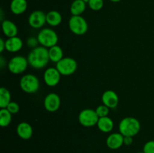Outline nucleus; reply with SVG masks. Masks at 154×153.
Segmentation results:
<instances>
[{
	"instance_id": "1",
	"label": "nucleus",
	"mask_w": 154,
	"mask_h": 153,
	"mask_svg": "<svg viewBox=\"0 0 154 153\" xmlns=\"http://www.w3.org/2000/svg\"><path fill=\"white\" fill-rule=\"evenodd\" d=\"M29 64L35 69H42L46 67L51 61L48 49L42 46L32 49L27 56Z\"/></svg>"
},
{
	"instance_id": "13",
	"label": "nucleus",
	"mask_w": 154,
	"mask_h": 153,
	"mask_svg": "<svg viewBox=\"0 0 154 153\" xmlns=\"http://www.w3.org/2000/svg\"><path fill=\"white\" fill-rule=\"evenodd\" d=\"M124 136L119 133L111 134L106 139V145L111 149H118L123 145Z\"/></svg>"
},
{
	"instance_id": "15",
	"label": "nucleus",
	"mask_w": 154,
	"mask_h": 153,
	"mask_svg": "<svg viewBox=\"0 0 154 153\" xmlns=\"http://www.w3.org/2000/svg\"><path fill=\"white\" fill-rule=\"evenodd\" d=\"M16 130L18 136L23 140H29L32 136V127L29 123L26 122L19 123L17 126Z\"/></svg>"
},
{
	"instance_id": "24",
	"label": "nucleus",
	"mask_w": 154,
	"mask_h": 153,
	"mask_svg": "<svg viewBox=\"0 0 154 153\" xmlns=\"http://www.w3.org/2000/svg\"><path fill=\"white\" fill-rule=\"evenodd\" d=\"M87 5L91 10L98 11L103 8L104 1L103 0H89L87 2Z\"/></svg>"
},
{
	"instance_id": "33",
	"label": "nucleus",
	"mask_w": 154,
	"mask_h": 153,
	"mask_svg": "<svg viewBox=\"0 0 154 153\" xmlns=\"http://www.w3.org/2000/svg\"><path fill=\"white\" fill-rule=\"evenodd\" d=\"M138 153H144V152L142 151V152H138Z\"/></svg>"
},
{
	"instance_id": "22",
	"label": "nucleus",
	"mask_w": 154,
	"mask_h": 153,
	"mask_svg": "<svg viewBox=\"0 0 154 153\" xmlns=\"http://www.w3.org/2000/svg\"><path fill=\"white\" fill-rule=\"evenodd\" d=\"M11 101V92L8 88L2 87L0 88V108H6Z\"/></svg>"
},
{
	"instance_id": "10",
	"label": "nucleus",
	"mask_w": 154,
	"mask_h": 153,
	"mask_svg": "<svg viewBox=\"0 0 154 153\" xmlns=\"http://www.w3.org/2000/svg\"><path fill=\"white\" fill-rule=\"evenodd\" d=\"M61 74L59 72L57 68L50 67L44 72V82L50 87H54L59 84L61 80Z\"/></svg>"
},
{
	"instance_id": "26",
	"label": "nucleus",
	"mask_w": 154,
	"mask_h": 153,
	"mask_svg": "<svg viewBox=\"0 0 154 153\" xmlns=\"http://www.w3.org/2000/svg\"><path fill=\"white\" fill-rule=\"evenodd\" d=\"M6 109L12 114H17L20 111V105L18 104L17 102L15 101H11L9 103V104L8 105V106L6 107Z\"/></svg>"
},
{
	"instance_id": "8",
	"label": "nucleus",
	"mask_w": 154,
	"mask_h": 153,
	"mask_svg": "<svg viewBox=\"0 0 154 153\" xmlns=\"http://www.w3.org/2000/svg\"><path fill=\"white\" fill-rule=\"evenodd\" d=\"M99 118L96 110L89 108L81 110L78 115V122L81 125L86 128H90L96 125Z\"/></svg>"
},
{
	"instance_id": "28",
	"label": "nucleus",
	"mask_w": 154,
	"mask_h": 153,
	"mask_svg": "<svg viewBox=\"0 0 154 153\" xmlns=\"http://www.w3.org/2000/svg\"><path fill=\"white\" fill-rule=\"evenodd\" d=\"M144 153H154V140H150L144 144L143 147Z\"/></svg>"
},
{
	"instance_id": "11",
	"label": "nucleus",
	"mask_w": 154,
	"mask_h": 153,
	"mask_svg": "<svg viewBox=\"0 0 154 153\" xmlns=\"http://www.w3.org/2000/svg\"><path fill=\"white\" fill-rule=\"evenodd\" d=\"M60 105H61V99L57 93H49L45 96L44 99V106L48 112H56L60 109Z\"/></svg>"
},
{
	"instance_id": "25",
	"label": "nucleus",
	"mask_w": 154,
	"mask_h": 153,
	"mask_svg": "<svg viewBox=\"0 0 154 153\" xmlns=\"http://www.w3.org/2000/svg\"><path fill=\"white\" fill-rule=\"evenodd\" d=\"M95 110H96V114L98 115L99 118H102V117L108 116V114H109L110 112V108L102 104L98 106Z\"/></svg>"
},
{
	"instance_id": "14",
	"label": "nucleus",
	"mask_w": 154,
	"mask_h": 153,
	"mask_svg": "<svg viewBox=\"0 0 154 153\" xmlns=\"http://www.w3.org/2000/svg\"><path fill=\"white\" fill-rule=\"evenodd\" d=\"M23 46L22 39L18 36L8 38L5 40V50L9 52H17L20 50Z\"/></svg>"
},
{
	"instance_id": "31",
	"label": "nucleus",
	"mask_w": 154,
	"mask_h": 153,
	"mask_svg": "<svg viewBox=\"0 0 154 153\" xmlns=\"http://www.w3.org/2000/svg\"><path fill=\"white\" fill-rule=\"evenodd\" d=\"M111 2H120L121 0H110Z\"/></svg>"
},
{
	"instance_id": "17",
	"label": "nucleus",
	"mask_w": 154,
	"mask_h": 153,
	"mask_svg": "<svg viewBox=\"0 0 154 153\" xmlns=\"http://www.w3.org/2000/svg\"><path fill=\"white\" fill-rule=\"evenodd\" d=\"M28 4L26 0H11L10 3V10L14 14L20 15L26 10Z\"/></svg>"
},
{
	"instance_id": "23",
	"label": "nucleus",
	"mask_w": 154,
	"mask_h": 153,
	"mask_svg": "<svg viewBox=\"0 0 154 153\" xmlns=\"http://www.w3.org/2000/svg\"><path fill=\"white\" fill-rule=\"evenodd\" d=\"M12 121V114L6 108L0 110V126L8 127Z\"/></svg>"
},
{
	"instance_id": "2",
	"label": "nucleus",
	"mask_w": 154,
	"mask_h": 153,
	"mask_svg": "<svg viewBox=\"0 0 154 153\" xmlns=\"http://www.w3.org/2000/svg\"><path fill=\"white\" fill-rule=\"evenodd\" d=\"M119 132L124 136H132L138 134L141 130V123L135 117H125L119 123Z\"/></svg>"
},
{
	"instance_id": "12",
	"label": "nucleus",
	"mask_w": 154,
	"mask_h": 153,
	"mask_svg": "<svg viewBox=\"0 0 154 153\" xmlns=\"http://www.w3.org/2000/svg\"><path fill=\"white\" fill-rule=\"evenodd\" d=\"M102 101L103 104L110 109H114L119 104V97L117 93L113 90H107L102 94Z\"/></svg>"
},
{
	"instance_id": "19",
	"label": "nucleus",
	"mask_w": 154,
	"mask_h": 153,
	"mask_svg": "<svg viewBox=\"0 0 154 153\" xmlns=\"http://www.w3.org/2000/svg\"><path fill=\"white\" fill-rule=\"evenodd\" d=\"M46 18L47 23L52 27L58 26L63 21V16L61 14L55 10H50L48 13H47Z\"/></svg>"
},
{
	"instance_id": "5",
	"label": "nucleus",
	"mask_w": 154,
	"mask_h": 153,
	"mask_svg": "<svg viewBox=\"0 0 154 153\" xmlns=\"http://www.w3.org/2000/svg\"><path fill=\"white\" fill-rule=\"evenodd\" d=\"M29 62L27 58L23 56H15L12 57L8 62V69L14 74H20L27 69Z\"/></svg>"
},
{
	"instance_id": "18",
	"label": "nucleus",
	"mask_w": 154,
	"mask_h": 153,
	"mask_svg": "<svg viewBox=\"0 0 154 153\" xmlns=\"http://www.w3.org/2000/svg\"><path fill=\"white\" fill-rule=\"evenodd\" d=\"M96 125H97L99 130H101L103 133H110L114 129V122L108 116L99 118Z\"/></svg>"
},
{
	"instance_id": "27",
	"label": "nucleus",
	"mask_w": 154,
	"mask_h": 153,
	"mask_svg": "<svg viewBox=\"0 0 154 153\" xmlns=\"http://www.w3.org/2000/svg\"><path fill=\"white\" fill-rule=\"evenodd\" d=\"M26 46H28L29 48H31V49H34V48L38 46L39 42L38 40L37 37H29L26 39Z\"/></svg>"
},
{
	"instance_id": "4",
	"label": "nucleus",
	"mask_w": 154,
	"mask_h": 153,
	"mask_svg": "<svg viewBox=\"0 0 154 153\" xmlns=\"http://www.w3.org/2000/svg\"><path fill=\"white\" fill-rule=\"evenodd\" d=\"M20 87L22 91L27 94H34L40 88V81L35 75L28 74L20 78Z\"/></svg>"
},
{
	"instance_id": "16",
	"label": "nucleus",
	"mask_w": 154,
	"mask_h": 153,
	"mask_svg": "<svg viewBox=\"0 0 154 153\" xmlns=\"http://www.w3.org/2000/svg\"><path fill=\"white\" fill-rule=\"evenodd\" d=\"M2 29L7 38L17 36L18 28L16 24L10 20H5L2 22Z\"/></svg>"
},
{
	"instance_id": "21",
	"label": "nucleus",
	"mask_w": 154,
	"mask_h": 153,
	"mask_svg": "<svg viewBox=\"0 0 154 153\" xmlns=\"http://www.w3.org/2000/svg\"><path fill=\"white\" fill-rule=\"evenodd\" d=\"M48 53H49V58L52 62L57 64V62L60 61L62 58H64V53L63 50L59 45H55L54 46H51L48 49Z\"/></svg>"
},
{
	"instance_id": "9",
	"label": "nucleus",
	"mask_w": 154,
	"mask_h": 153,
	"mask_svg": "<svg viewBox=\"0 0 154 153\" xmlns=\"http://www.w3.org/2000/svg\"><path fill=\"white\" fill-rule=\"evenodd\" d=\"M47 14L41 10H36L32 12L28 17V23L32 28H41L47 23Z\"/></svg>"
},
{
	"instance_id": "6",
	"label": "nucleus",
	"mask_w": 154,
	"mask_h": 153,
	"mask_svg": "<svg viewBox=\"0 0 154 153\" xmlns=\"http://www.w3.org/2000/svg\"><path fill=\"white\" fill-rule=\"evenodd\" d=\"M69 28L73 34L83 35L88 30V23L82 16H72L69 20Z\"/></svg>"
},
{
	"instance_id": "29",
	"label": "nucleus",
	"mask_w": 154,
	"mask_h": 153,
	"mask_svg": "<svg viewBox=\"0 0 154 153\" xmlns=\"http://www.w3.org/2000/svg\"><path fill=\"white\" fill-rule=\"evenodd\" d=\"M132 142H133V137L132 136H124V139H123V143L126 146H130L132 145Z\"/></svg>"
},
{
	"instance_id": "30",
	"label": "nucleus",
	"mask_w": 154,
	"mask_h": 153,
	"mask_svg": "<svg viewBox=\"0 0 154 153\" xmlns=\"http://www.w3.org/2000/svg\"><path fill=\"white\" fill-rule=\"evenodd\" d=\"M5 50V40L3 38L0 39V52H2Z\"/></svg>"
},
{
	"instance_id": "7",
	"label": "nucleus",
	"mask_w": 154,
	"mask_h": 153,
	"mask_svg": "<svg viewBox=\"0 0 154 153\" xmlns=\"http://www.w3.org/2000/svg\"><path fill=\"white\" fill-rule=\"evenodd\" d=\"M56 68L63 76H70L78 69V62L71 57H64L56 64Z\"/></svg>"
},
{
	"instance_id": "20",
	"label": "nucleus",
	"mask_w": 154,
	"mask_h": 153,
	"mask_svg": "<svg viewBox=\"0 0 154 153\" xmlns=\"http://www.w3.org/2000/svg\"><path fill=\"white\" fill-rule=\"evenodd\" d=\"M87 3L83 0H74L70 6L72 16H81L87 8Z\"/></svg>"
},
{
	"instance_id": "3",
	"label": "nucleus",
	"mask_w": 154,
	"mask_h": 153,
	"mask_svg": "<svg viewBox=\"0 0 154 153\" xmlns=\"http://www.w3.org/2000/svg\"><path fill=\"white\" fill-rule=\"evenodd\" d=\"M39 44L48 49L54 46L58 43V34L51 28H44L39 31L37 34Z\"/></svg>"
},
{
	"instance_id": "32",
	"label": "nucleus",
	"mask_w": 154,
	"mask_h": 153,
	"mask_svg": "<svg viewBox=\"0 0 154 153\" xmlns=\"http://www.w3.org/2000/svg\"><path fill=\"white\" fill-rule=\"evenodd\" d=\"M83 1H84V2H85L87 3V2H88V1H89V0H83Z\"/></svg>"
}]
</instances>
